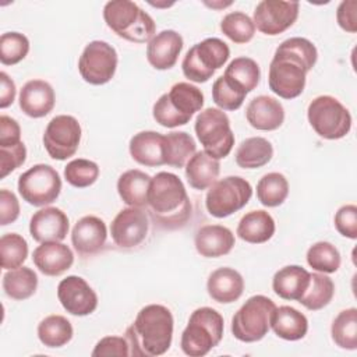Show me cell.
<instances>
[{
	"instance_id": "6da1fadb",
	"label": "cell",
	"mask_w": 357,
	"mask_h": 357,
	"mask_svg": "<svg viewBox=\"0 0 357 357\" xmlns=\"http://www.w3.org/2000/svg\"><path fill=\"white\" fill-rule=\"evenodd\" d=\"M318 60L315 45L300 36L283 40L275 50L269 64V89L283 99L300 96L305 88L307 73Z\"/></svg>"
},
{
	"instance_id": "7a4b0ae2",
	"label": "cell",
	"mask_w": 357,
	"mask_h": 357,
	"mask_svg": "<svg viewBox=\"0 0 357 357\" xmlns=\"http://www.w3.org/2000/svg\"><path fill=\"white\" fill-rule=\"evenodd\" d=\"M145 209L160 229L176 230L185 226L191 218V202L180 177L169 172L156 173L151 178Z\"/></svg>"
},
{
	"instance_id": "3957f363",
	"label": "cell",
	"mask_w": 357,
	"mask_h": 357,
	"mask_svg": "<svg viewBox=\"0 0 357 357\" xmlns=\"http://www.w3.org/2000/svg\"><path fill=\"white\" fill-rule=\"evenodd\" d=\"M174 319L172 311L162 304L142 307L126 331L130 356L156 357L165 354L173 340Z\"/></svg>"
},
{
	"instance_id": "277c9868",
	"label": "cell",
	"mask_w": 357,
	"mask_h": 357,
	"mask_svg": "<svg viewBox=\"0 0 357 357\" xmlns=\"http://www.w3.org/2000/svg\"><path fill=\"white\" fill-rule=\"evenodd\" d=\"M204 106L202 91L190 82H177L163 93L152 107L158 124L166 128L185 126Z\"/></svg>"
},
{
	"instance_id": "5b68a950",
	"label": "cell",
	"mask_w": 357,
	"mask_h": 357,
	"mask_svg": "<svg viewBox=\"0 0 357 357\" xmlns=\"http://www.w3.org/2000/svg\"><path fill=\"white\" fill-rule=\"evenodd\" d=\"M103 20L117 36L128 42L145 43L155 36L153 18L130 0L107 1L103 7Z\"/></svg>"
},
{
	"instance_id": "8992f818",
	"label": "cell",
	"mask_w": 357,
	"mask_h": 357,
	"mask_svg": "<svg viewBox=\"0 0 357 357\" xmlns=\"http://www.w3.org/2000/svg\"><path fill=\"white\" fill-rule=\"evenodd\" d=\"M223 331V317L215 308L199 307L194 310L181 333L180 346L183 353L190 357L206 356L220 343Z\"/></svg>"
},
{
	"instance_id": "52a82bcc",
	"label": "cell",
	"mask_w": 357,
	"mask_h": 357,
	"mask_svg": "<svg viewBox=\"0 0 357 357\" xmlns=\"http://www.w3.org/2000/svg\"><path fill=\"white\" fill-rule=\"evenodd\" d=\"M276 304L266 296L250 297L231 318L233 336L244 343L259 342L271 329V317Z\"/></svg>"
},
{
	"instance_id": "ba28073f",
	"label": "cell",
	"mask_w": 357,
	"mask_h": 357,
	"mask_svg": "<svg viewBox=\"0 0 357 357\" xmlns=\"http://www.w3.org/2000/svg\"><path fill=\"white\" fill-rule=\"evenodd\" d=\"M230 57L229 46L219 38H206L195 43L185 53L181 70L185 78L204 84L209 81L216 70L222 68Z\"/></svg>"
},
{
	"instance_id": "9c48e42d",
	"label": "cell",
	"mask_w": 357,
	"mask_h": 357,
	"mask_svg": "<svg viewBox=\"0 0 357 357\" xmlns=\"http://www.w3.org/2000/svg\"><path fill=\"white\" fill-rule=\"evenodd\" d=\"M194 130L204 151L213 159L226 158L234 145V134L227 114L216 107L201 110L195 119Z\"/></svg>"
},
{
	"instance_id": "30bf717a",
	"label": "cell",
	"mask_w": 357,
	"mask_h": 357,
	"mask_svg": "<svg viewBox=\"0 0 357 357\" xmlns=\"http://www.w3.org/2000/svg\"><path fill=\"white\" fill-rule=\"evenodd\" d=\"M307 119L312 130L324 139H340L351 130L350 112L331 95L314 98L308 105Z\"/></svg>"
},
{
	"instance_id": "8fae6325",
	"label": "cell",
	"mask_w": 357,
	"mask_h": 357,
	"mask_svg": "<svg viewBox=\"0 0 357 357\" xmlns=\"http://www.w3.org/2000/svg\"><path fill=\"white\" fill-rule=\"evenodd\" d=\"M252 197L251 184L240 176L216 180L208 190L205 206L209 215L222 219L243 209Z\"/></svg>"
},
{
	"instance_id": "7c38bea8",
	"label": "cell",
	"mask_w": 357,
	"mask_h": 357,
	"mask_svg": "<svg viewBox=\"0 0 357 357\" xmlns=\"http://www.w3.org/2000/svg\"><path fill=\"white\" fill-rule=\"evenodd\" d=\"M17 185L25 202L33 206H47L59 198L61 178L53 166L38 163L18 177Z\"/></svg>"
},
{
	"instance_id": "4fadbf2b",
	"label": "cell",
	"mask_w": 357,
	"mask_h": 357,
	"mask_svg": "<svg viewBox=\"0 0 357 357\" xmlns=\"http://www.w3.org/2000/svg\"><path fill=\"white\" fill-rule=\"evenodd\" d=\"M117 52L105 40L89 42L78 60V71L81 78L91 85H105L116 74Z\"/></svg>"
},
{
	"instance_id": "5bb4252c",
	"label": "cell",
	"mask_w": 357,
	"mask_h": 357,
	"mask_svg": "<svg viewBox=\"0 0 357 357\" xmlns=\"http://www.w3.org/2000/svg\"><path fill=\"white\" fill-rule=\"evenodd\" d=\"M81 126L74 116H54L43 132V146L54 160H66L75 155L81 142Z\"/></svg>"
},
{
	"instance_id": "9a60e30c",
	"label": "cell",
	"mask_w": 357,
	"mask_h": 357,
	"mask_svg": "<svg viewBox=\"0 0 357 357\" xmlns=\"http://www.w3.org/2000/svg\"><path fill=\"white\" fill-rule=\"evenodd\" d=\"M300 4L297 1L262 0L254 10L255 28L269 36H276L289 29L297 20Z\"/></svg>"
},
{
	"instance_id": "2e32d148",
	"label": "cell",
	"mask_w": 357,
	"mask_h": 357,
	"mask_svg": "<svg viewBox=\"0 0 357 357\" xmlns=\"http://www.w3.org/2000/svg\"><path fill=\"white\" fill-rule=\"evenodd\" d=\"M148 229L149 219L144 208L128 206L121 209L112 220L110 236L117 247L131 250L145 240Z\"/></svg>"
},
{
	"instance_id": "e0dca14e",
	"label": "cell",
	"mask_w": 357,
	"mask_h": 357,
	"mask_svg": "<svg viewBox=\"0 0 357 357\" xmlns=\"http://www.w3.org/2000/svg\"><path fill=\"white\" fill-rule=\"evenodd\" d=\"M57 298L63 308L75 317L91 315L98 307V296L86 280L70 275L57 286Z\"/></svg>"
},
{
	"instance_id": "ac0fdd59",
	"label": "cell",
	"mask_w": 357,
	"mask_h": 357,
	"mask_svg": "<svg viewBox=\"0 0 357 357\" xmlns=\"http://www.w3.org/2000/svg\"><path fill=\"white\" fill-rule=\"evenodd\" d=\"M107 238V227L103 219L86 215L82 216L73 227L71 243L77 254L82 258L99 254Z\"/></svg>"
},
{
	"instance_id": "d6986e66",
	"label": "cell",
	"mask_w": 357,
	"mask_h": 357,
	"mask_svg": "<svg viewBox=\"0 0 357 357\" xmlns=\"http://www.w3.org/2000/svg\"><path fill=\"white\" fill-rule=\"evenodd\" d=\"M70 229L67 215L56 206H45L36 211L29 220V233L38 243L63 241Z\"/></svg>"
},
{
	"instance_id": "ffe728a7",
	"label": "cell",
	"mask_w": 357,
	"mask_h": 357,
	"mask_svg": "<svg viewBox=\"0 0 357 357\" xmlns=\"http://www.w3.org/2000/svg\"><path fill=\"white\" fill-rule=\"evenodd\" d=\"M183 46V36L178 32L165 29L148 42L146 60L155 70H170L177 63Z\"/></svg>"
},
{
	"instance_id": "44dd1931",
	"label": "cell",
	"mask_w": 357,
	"mask_h": 357,
	"mask_svg": "<svg viewBox=\"0 0 357 357\" xmlns=\"http://www.w3.org/2000/svg\"><path fill=\"white\" fill-rule=\"evenodd\" d=\"M20 109L32 119L47 116L56 103L53 86L43 79H31L24 84L18 98Z\"/></svg>"
},
{
	"instance_id": "7402d4cb",
	"label": "cell",
	"mask_w": 357,
	"mask_h": 357,
	"mask_svg": "<svg viewBox=\"0 0 357 357\" xmlns=\"http://www.w3.org/2000/svg\"><path fill=\"white\" fill-rule=\"evenodd\" d=\"M248 124L259 131L278 130L284 121V109L282 103L268 95H259L250 100L245 107Z\"/></svg>"
},
{
	"instance_id": "603a6c76",
	"label": "cell",
	"mask_w": 357,
	"mask_h": 357,
	"mask_svg": "<svg viewBox=\"0 0 357 357\" xmlns=\"http://www.w3.org/2000/svg\"><path fill=\"white\" fill-rule=\"evenodd\" d=\"M32 261L35 266L46 276H60L74 264L71 248L60 241L40 243L33 250Z\"/></svg>"
},
{
	"instance_id": "cb8c5ba5",
	"label": "cell",
	"mask_w": 357,
	"mask_h": 357,
	"mask_svg": "<svg viewBox=\"0 0 357 357\" xmlns=\"http://www.w3.org/2000/svg\"><path fill=\"white\" fill-rule=\"evenodd\" d=\"M234 243L233 231L222 225H205L197 230L194 237L197 252L205 258L227 255L233 250Z\"/></svg>"
},
{
	"instance_id": "d4e9b609",
	"label": "cell",
	"mask_w": 357,
	"mask_h": 357,
	"mask_svg": "<svg viewBox=\"0 0 357 357\" xmlns=\"http://www.w3.org/2000/svg\"><path fill=\"white\" fill-rule=\"evenodd\" d=\"M131 158L148 167L166 165L165 135L156 131H139L131 137L128 144Z\"/></svg>"
},
{
	"instance_id": "484cf974",
	"label": "cell",
	"mask_w": 357,
	"mask_h": 357,
	"mask_svg": "<svg viewBox=\"0 0 357 357\" xmlns=\"http://www.w3.org/2000/svg\"><path fill=\"white\" fill-rule=\"evenodd\" d=\"M206 290L213 301L230 304L241 297L244 291V279L241 273L233 268H218L209 275Z\"/></svg>"
},
{
	"instance_id": "4316f807",
	"label": "cell",
	"mask_w": 357,
	"mask_h": 357,
	"mask_svg": "<svg viewBox=\"0 0 357 357\" xmlns=\"http://www.w3.org/2000/svg\"><path fill=\"white\" fill-rule=\"evenodd\" d=\"M311 273L300 265L280 268L272 278V290L283 300L298 301L310 284Z\"/></svg>"
},
{
	"instance_id": "83f0119b",
	"label": "cell",
	"mask_w": 357,
	"mask_h": 357,
	"mask_svg": "<svg viewBox=\"0 0 357 357\" xmlns=\"http://www.w3.org/2000/svg\"><path fill=\"white\" fill-rule=\"evenodd\" d=\"M271 328L278 337L296 342L307 335L308 319L298 310L290 305H280L275 308L271 317Z\"/></svg>"
},
{
	"instance_id": "f1b7e54d",
	"label": "cell",
	"mask_w": 357,
	"mask_h": 357,
	"mask_svg": "<svg viewBox=\"0 0 357 357\" xmlns=\"http://www.w3.org/2000/svg\"><path fill=\"white\" fill-rule=\"evenodd\" d=\"M276 226L275 220L264 209L247 212L237 225V236L250 244H262L272 238Z\"/></svg>"
},
{
	"instance_id": "f546056e",
	"label": "cell",
	"mask_w": 357,
	"mask_h": 357,
	"mask_svg": "<svg viewBox=\"0 0 357 357\" xmlns=\"http://www.w3.org/2000/svg\"><path fill=\"white\" fill-rule=\"evenodd\" d=\"M220 173L218 159L209 156L205 151L195 152L185 163V177L191 188L202 191L209 188Z\"/></svg>"
},
{
	"instance_id": "4dcf8cb0",
	"label": "cell",
	"mask_w": 357,
	"mask_h": 357,
	"mask_svg": "<svg viewBox=\"0 0 357 357\" xmlns=\"http://www.w3.org/2000/svg\"><path fill=\"white\" fill-rule=\"evenodd\" d=\"M151 178L148 173L139 169L124 172L117 180V192L121 201L128 206L146 208Z\"/></svg>"
},
{
	"instance_id": "1f68e13d",
	"label": "cell",
	"mask_w": 357,
	"mask_h": 357,
	"mask_svg": "<svg viewBox=\"0 0 357 357\" xmlns=\"http://www.w3.org/2000/svg\"><path fill=\"white\" fill-rule=\"evenodd\" d=\"M273 156L272 144L264 137L245 138L236 149V163L241 169H259L271 162Z\"/></svg>"
},
{
	"instance_id": "d6a6232c",
	"label": "cell",
	"mask_w": 357,
	"mask_h": 357,
	"mask_svg": "<svg viewBox=\"0 0 357 357\" xmlns=\"http://www.w3.org/2000/svg\"><path fill=\"white\" fill-rule=\"evenodd\" d=\"M223 77L238 89L250 93L257 88L261 78L258 63L251 57H236L226 67Z\"/></svg>"
},
{
	"instance_id": "836d02e7",
	"label": "cell",
	"mask_w": 357,
	"mask_h": 357,
	"mask_svg": "<svg viewBox=\"0 0 357 357\" xmlns=\"http://www.w3.org/2000/svg\"><path fill=\"white\" fill-rule=\"evenodd\" d=\"M3 290L13 300H26L38 289V275L28 266L8 269L3 275Z\"/></svg>"
},
{
	"instance_id": "e575fe53",
	"label": "cell",
	"mask_w": 357,
	"mask_h": 357,
	"mask_svg": "<svg viewBox=\"0 0 357 357\" xmlns=\"http://www.w3.org/2000/svg\"><path fill=\"white\" fill-rule=\"evenodd\" d=\"M74 335L71 322L63 315H49L38 325V337L46 347L56 349L66 346Z\"/></svg>"
},
{
	"instance_id": "d590c367",
	"label": "cell",
	"mask_w": 357,
	"mask_h": 357,
	"mask_svg": "<svg viewBox=\"0 0 357 357\" xmlns=\"http://www.w3.org/2000/svg\"><path fill=\"white\" fill-rule=\"evenodd\" d=\"M335 294V283L333 280L326 276V273L315 272L311 273L310 284L298 303L304 305L310 311H318L326 307Z\"/></svg>"
},
{
	"instance_id": "8d00e7d4",
	"label": "cell",
	"mask_w": 357,
	"mask_h": 357,
	"mask_svg": "<svg viewBox=\"0 0 357 357\" xmlns=\"http://www.w3.org/2000/svg\"><path fill=\"white\" fill-rule=\"evenodd\" d=\"M166 165L172 167H184L188 159L197 152L194 138L185 131H172L165 134Z\"/></svg>"
},
{
	"instance_id": "74e56055",
	"label": "cell",
	"mask_w": 357,
	"mask_h": 357,
	"mask_svg": "<svg viewBox=\"0 0 357 357\" xmlns=\"http://www.w3.org/2000/svg\"><path fill=\"white\" fill-rule=\"evenodd\" d=\"M289 195V181L278 172L268 173L259 178L257 183V198L268 208H275L282 205Z\"/></svg>"
},
{
	"instance_id": "f35d334b",
	"label": "cell",
	"mask_w": 357,
	"mask_h": 357,
	"mask_svg": "<svg viewBox=\"0 0 357 357\" xmlns=\"http://www.w3.org/2000/svg\"><path fill=\"white\" fill-rule=\"evenodd\" d=\"M335 344L344 350L357 349V308L351 307L340 311L331 326Z\"/></svg>"
},
{
	"instance_id": "ab89813d",
	"label": "cell",
	"mask_w": 357,
	"mask_h": 357,
	"mask_svg": "<svg viewBox=\"0 0 357 357\" xmlns=\"http://www.w3.org/2000/svg\"><path fill=\"white\" fill-rule=\"evenodd\" d=\"M307 264L317 272L335 273L340 268V252L329 241H317L307 251Z\"/></svg>"
},
{
	"instance_id": "60d3db41",
	"label": "cell",
	"mask_w": 357,
	"mask_h": 357,
	"mask_svg": "<svg viewBox=\"0 0 357 357\" xmlns=\"http://www.w3.org/2000/svg\"><path fill=\"white\" fill-rule=\"evenodd\" d=\"M220 31L234 43L243 45L250 42L255 33V25L252 20L241 13L231 11L223 17L220 21Z\"/></svg>"
},
{
	"instance_id": "b9f144b4",
	"label": "cell",
	"mask_w": 357,
	"mask_h": 357,
	"mask_svg": "<svg viewBox=\"0 0 357 357\" xmlns=\"http://www.w3.org/2000/svg\"><path fill=\"white\" fill-rule=\"evenodd\" d=\"M0 255H1V268L15 269L22 266L28 257V243L18 233H6L0 238Z\"/></svg>"
},
{
	"instance_id": "7bdbcfd3",
	"label": "cell",
	"mask_w": 357,
	"mask_h": 357,
	"mask_svg": "<svg viewBox=\"0 0 357 357\" xmlns=\"http://www.w3.org/2000/svg\"><path fill=\"white\" fill-rule=\"evenodd\" d=\"M99 177V166L89 159H74L64 167L66 181L75 188H86Z\"/></svg>"
},
{
	"instance_id": "ee69618b",
	"label": "cell",
	"mask_w": 357,
	"mask_h": 357,
	"mask_svg": "<svg viewBox=\"0 0 357 357\" xmlns=\"http://www.w3.org/2000/svg\"><path fill=\"white\" fill-rule=\"evenodd\" d=\"M29 52V40L24 33L6 32L0 36V61L4 66H14L22 61Z\"/></svg>"
},
{
	"instance_id": "f6af8a7d",
	"label": "cell",
	"mask_w": 357,
	"mask_h": 357,
	"mask_svg": "<svg viewBox=\"0 0 357 357\" xmlns=\"http://www.w3.org/2000/svg\"><path fill=\"white\" fill-rule=\"evenodd\" d=\"M247 93L233 84H230L223 75L216 78L212 85V99L220 110L234 112L241 107Z\"/></svg>"
},
{
	"instance_id": "bcb514c9",
	"label": "cell",
	"mask_w": 357,
	"mask_h": 357,
	"mask_svg": "<svg viewBox=\"0 0 357 357\" xmlns=\"http://www.w3.org/2000/svg\"><path fill=\"white\" fill-rule=\"evenodd\" d=\"M26 159V148L21 141L15 145L0 146V178H6L10 173L24 165Z\"/></svg>"
},
{
	"instance_id": "7dc6e473",
	"label": "cell",
	"mask_w": 357,
	"mask_h": 357,
	"mask_svg": "<svg viewBox=\"0 0 357 357\" xmlns=\"http://www.w3.org/2000/svg\"><path fill=\"white\" fill-rule=\"evenodd\" d=\"M333 223L339 234L346 238H357V206L353 204L343 205L337 209L333 218Z\"/></svg>"
},
{
	"instance_id": "c3c4849f",
	"label": "cell",
	"mask_w": 357,
	"mask_h": 357,
	"mask_svg": "<svg viewBox=\"0 0 357 357\" xmlns=\"http://www.w3.org/2000/svg\"><path fill=\"white\" fill-rule=\"evenodd\" d=\"M93 357L100 356H130V346L126 337L121 336H105L102 337L92 350Z\"/></svg>"
},
{
	"instance_id": "681fc988",
	"label": "cell",
	"mask_w": 357,
	"mask_h": 357,
	"mask_svg": "<svg viewBox=\"0 0 357 357\" xmlns=\"http://www.w3.org/2000/svg\"><path fill=\"white\" fill-rule=\"evenodd\" d=\"M20 216V202L14 192L7 188L0 190V225L14 223Z\"/></svg>"
},
{
	"instance_id": "f907efd6",
	"label": "cell",
	"mask_w": 357,
	"mask_h": 357,
	"mask_svg": "<svg viewBox=\"0 0 357 357\" xmlns=\"http://www.w3.org/2000/svg\"><path fill=\"white\" fill-rule=\"evenodd\" d=\"M336 21L343 31L357 32V1L343 0L336 10Z\"/></svg>"
},
{
	"instance_id": "816d5d0a",
	"label": "cell",
	"mask_w": 357,
	"mask_h": 357,
	"mask_svg": "<svg viewBox=\"0 0 357 357\" xmlns=\"http://www.w3.org/2000/svg\"><path fill=\"white\" fill-rule=\"evenodd\" d=\"M21 142V128L15 119L1 114L0 117V146H10Z\"/></svg>"
},
{
	"instance_id": "f5cc1de1",
	"label": "cell",
	"mask_w": 357,
	"mask_h": 357,
	"mask_svg": "<svg viewBox=\"0 0 357 357\" xmlns=\"http://www.w3.org/2000/svg\"><path fill=\"white\" fill-rule=\"evenodd\" d=\"M15 84L6 71L0 73V107L6 109L13 105L15 99Z\"/></svg>"
},
{
	"instance_id": "db71d44e",
	"label": "cell",
	"mask_w": 357,
	"mask_h": 357,
	"mask_svg": "<svg viewBox=\"0 0 357 357\" xmlns=\"http://www.w3.org/2000/svg\"><path fill=\"white\" fill-rule=\"evenodd\" d=\"M206 6H209V7H212V8H216V7H226V6H230L231 4V1H229V3H223V4H213V3H205Z\"/></svg>"
}]
</instances>
